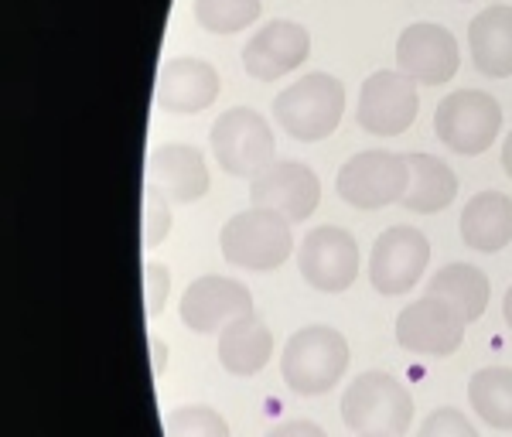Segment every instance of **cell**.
<instances>
[{
	"mask_svg": "<svg viewBox=\"0 0 512 437\" xmlns=\"http://www.w3.org/2000/svg\"><path fill=\"white\" fill-rule=\"evenodd\" d=\"M342 424L359 437H403L414 420V397L390 373H359L342 393Z\"/></svg>",
	"mask_w": 512,
	"mask_h": 437,
	"instance_id": "6da1fadb",
	"label": "cell"
},
{
	"mask_svg": "<svg viewBox=\"0 0 512 437\" xmlns=\"http://www.w3.org/2000/svg\"><path fill=\"white\" fill-rule=\"evenodd\" d=\"M349 359V342L338 328L308 325L287 338L284 356H280V376L297 397H321L342 383Z\"/></svg>",
	"mask_w": 512,
	"mask_h": 437,
	"instance_id": "7a4b0ae2",
	"label": "cell"
},
{
	"mask_svg": "<svg viewBox=\"0 0 512 437\" xmlns=\"http://www.w3.org/2000/svg\"><path fill=\"white\" fill-rule=\"evenodd\" d=\"M345 113V86L328 72H308L277 93L274 120L287 137L301 144H318L332 137Z\"/></svg>",
	"mask_w": 512,
	"mask_h": 437,
	"instance_id": "3957f363",
	"label": "cell"
},
{
	"mask_svg": "<svg viewBox=\"0 0 512 437\" xmlns=\"http://www.w3.org/2000/svg\"><path fill=\"white\" fill-rule=\"evenodd\" d=\"M219 246H222V260L233 263V267L270 274V270L284 267L294 250L291 222L270 209H253L250 205V209L236 212L222 226Z\"/></svg>",
	"mask_w": 512,
	"mask_h": 437,
	"instance_id": "277c9868",
	"label": "cell"
},
{
	"mask_svg": "<svg viewBox=\"0 0 512 437\" xmlns=\"http://www.w3.org/2000/svg\"><path fill=\"white\" fill-rule=\"evenodd\" d=\"M212 154L233 178H256L274 164V130L250 106H233L212 123Z\"/></svg>",
	"mask_w": 512,
	"mask_h": 437,
	"instance_id": "5b68a950",
	"label": "cell"
},
{
	"mask_svg": "<svg viewBox=\"0 0 512 437\" xmlns=\"http://www.w3.org/2000/svg\"><path fill=\"white\" fill-rule=\"evenodd\" d=\"M410 185L407 154L393 151H359L342 164L335 178L338 199L352 209H386L393 202H403Z\"/></svg>",
	"mask_w": 512,
	"mask_h": 437,
	"instance_id": "8992f818",
	"label": "cell"
},
{
	"mask_svg": "<svg viewBox=\"0 0 512 437\" xmlns=\"http://www.w3.org/2000/svg\"><path fill=\"white\" fill-rule=\"evenodd\" d=\"M434 130L454 154H485L502 130V106L482 89H458L437 103Z\"/></svg>",
	"mask_w": 512,
	"mask_h": 437,
	"instance_id": "52a82bcc",
	"label": "cell"
},
{
	"mask_svg": "<svg viewBox=\"0 0 512 437\" xmlns=\"http://www.w3.org/2000/svg\"><path fill=\"white\" fill-rule=\"evenodd\" d=\"M427 263H431L427 236L417 226H390L379 233L369 253V284L386 298H396L420 284Z\"/></svg>",
	"mask_w": 512,
	"mask_h": 437,
	"instance_id": "ba28073f",
	"label": "cell"
},
{
	"mask_svg": "<svg viewBox=\"0 0 512 437\" xmlns=\"http://www.w3.org/2000/svg\"><path fill=\"white\" fill-rule=\"evenodd\" d=\"M297 267L308 287L321 294L349 291L359 277V246L355 236L342 226H315L301 239Z\"/></svg>",
	"mask_w": 512,
	"mask_h": 437,
	"instance_id": "9c48e42d",
	"label": "cell"
},
{
	"mask_svg": "<svg viewBox=\"0 0 512 437\" xmlns=\"http://www.w3.org/2000/svg\"><path fill=\"white\" fill-rule=\"evenodd\" d=\"M359 127L373 137H400L417 120V82L400 69H379L359 89Z\"/></svg>",
	"mask_w": 512,
	"mask_h": 437,
	"instance_id": "30bf717a",
	"label": "cell"
},
{
	"mask_svg": "<svg viewBox=\"0 0 512 437\" xmlns=\"http://www.w3.org/2000/svg\"><path fill=\"white\" fill-rule=\"evenodd\" d=\"M465 325L468 321L458 308H451L448 301L434 298V294H424L396 315V342L414 356L444 359L458 352L461 338H465Z\"/></svg>",
	"mask_w": 512,
	"mask_h": 437,
	"instance_id": "8fae6325",
	"label": "cell"
},
{
	"mask_svg": "<svg viewBox=\"0 0 512 437\" xmlns=\"http://www.w3.org/2000/svg\"><path fill=\"white\" fill-rule=\"evenodd\" d=\"M321 202V181L301 161H274L250 181V205L270 209L287 222H304L315 216Z\"/></svg>",
	"mask_w": 512,
	"mask_h": 437,
	"instance_id": "7c38bea8",
	"label": "cell"
},
{
	"mask_svg": "<svg viewBox=\"0 0 512 437\" xmlns=\"http://www.w3.org/2000/svg\"><path fill=\"white\" fill-rule=\"evenodd\" d=\"M253 315V294L246 284L233 277L205 274L195 277L181 294V321L192 328L195 335L222 332L229 321Z\"/></svg>",
	"mask_w": 512,
	"mask_h": 437,
	"instance_id": "4fadbf2b",
	"label": "cell"
},
{
	"mask_svg": "<svg viewBox=\"0 0 512 437\" xmlns=\"http://www.w3.org/2000/svg\"><path fill=\"white\" fill-rule=\"evenodd\" d=\"M396 65L407 79L424 86H444L458 72V41L441 24H410L396 38Z\"/></svg>",
	"mask_w": 512,
	"mask_h": 437,
	"instance_id": "5bb4252c",
	"label": "cell"
},
{
	"mask_svg": "<svg viewBox=\"0 0 512 437\" xmlns=\"http://www.w3.org/2000/svg\"><path fill=\"white\" fill-rule=\"evenodd\" d=\"M311 55V35L297 21L277 18L263 24L243 48V69L260 82H274Z\"/></svg>",
	"mask_w": 512,
	"mask_h": 437,
	"instance_id": "9a60e30c",
	"label": "cell"
},
{
	"mask_svg": "<svg viewBox=\"0 0 512 437\" xmlns=\"http://www.w3.org/2000/svg\"><path fill=\"white\" fill-rule=\"evenodd\" d=\"M147 185L161 188L175 205H192L209 192L205 154L192 144H158L147 158Z\"/></svg>",
	"mask_w": 512,
	"mask_h": 437,
	"instance_id": "2e32d148",
	"label": "cell"
},
{
	"mask_svg": "<svg viewBox=\"0 0 512 437\" xmlns=\"http://www.w3.org/2000/svg\"><path fill=\"white\" fill-rule=\"evenodd\" d=\"M219 96V72L212 62L202 59H171L158 76L154 100L171 117H192L216 103Z\"/></svg>",
	"mask_w": 512,
	"mask_h": 437,
	"instance_id": "e0dca14e",
	"label": "cell"
},
{
	"mask_svg": "<svg viewBox=\"0 0 512 437\" xmlns=\"http://www.w3.org/2000/svg\"><path fill=\"white\" fill-rule=\"evenodd\" d=\"M468 48L482 76L506 79L512 76V7L492 4L468 24Z\"/></svg>",
	"mask_w": 512,
	"mask_h": 437,
	"instance_id": "ac0fdd59",
	"label": "cell"
},
{
	"mask_svg": "<svg viewBox=\"0 0 512 437\" xmlns=\"http://www.w3.org/2000/svg\"><path fill=\"white\" fill-rule=\"evenodd\" d=\"M461 239L475 253H499L512 243V199L502 192H478L461 212Z\"/></svg>",
	"mask_w": 512,
	"mask_h": 437,
	"instance_id": "d6986e66",
	"label": "cell"
},
{
	"mask_svg": "<svg viewBox=\"0 0 512 437\" xmlns=\"http://www.w3.org/2000/svg\"><path fill=\"white\" fill-rule=\"evenodd\" d=\"M274 356V335L256 315L229 321L219 332V362L229 376H253Z\"/></svg>",
	"mask_w": 512,
	"mask_h": 437,
	"instance_id": "ffe728a7",
	"label": "cell"
},
{
	"mask_svg": "<svg viewBox=\"0 0 512 437\" xmlns=\"http://www.w3.org/2000/svg\"><path fill=\"white\" fill-rule=\"evenodd\" d=\"M410 168V185L403 195V209L417 212V216H434L444 212L458 195V175L451 171L448 161H441L437 154H407Z\"/></svg>",
	"mask_w": 512,
	"mask_h": 437,
	"instance_id": "44dd1931",
	"label": "cell"
},
{
	"mask_svg": "<svg viewBox=\"0 0 512 437\" xmlns=\"http://www.w3.org/2000/svg\"><path fill=\"white\" fill-rule=\"evenodd\" d=\"M427 294L448 301L451 308H458L465 321H478L489 308V277L482 274L472 263H448L427 280Z\"/></svg>",
	"mask_w": 512,
	"mask_h": 437,
	"instance_id": "7402d4cb",
	"label": "cell"
},
{
	"mask_svg": "<svg viewBox=\"0 0 512 437\" xmlns=\"http://www.w3.org/2000/svg\"><path fill=\"white\" fill-rule=\"evenodd\" d=\"M468 403L495 431H512V369L489 366L468 379Z\"/></svg>",
	"mask_w": 512,
	"mask_h": 437,
	"instance_id": "603a6c76",
	"label": "cell"
},
{
	"mask_svg": "<svg viewBox=\"0 0 512 437\" xmlns=\"http://www.w3.org/2000/svg\"><path fill=\"white\" fill-rule=\"evenodd\" d=\"M192 11L198 28H205L209 35H236L260 21L263 0H195Z\"/></svg>",
	"mask_w": 512,
	"mask_h": 437,
	"instance_id": "cb8c5ba5",
	"label": "cell"
},
{
	"mask_svg": "<svg viewBox=\"0 0 512 437\" xmlns=\"http://www.w3.org/2000/svg\"><path fill=\"white\" fill-rule=\"evenodd\" d=\"M168 437H233V434H229V420L216 407L188 403V407H178L168 417Z\"/></svg>",
	"mask_w": 512,
	"mask_h": 437,
	"instance_id": "d4e9b609",
	"label": "cell"
},
{
	"mask_svg": "<svg viewBox=\"0 0 512 437\" xmlns=\"http://www.w3.org/2000/svg\"><path fill=\"white\" fill-rule=\"evenodd\" d=\"M171 202L161 188L147 185L144 192V246H161V239L171 233Z\"/></svg>",
	"mask_w": 512,
	"mask_h": 437,
	"instance_id": "484cf974",
	"label": "cell"
},
{
	"mask_svg": "<svg viewBox=\"0 0 512 437\" xmlns=\"http://www.w3.org/2000/svg\"><path fill=\"white\" fill-rule=\"evenodd\" d=\"M417 437H478V431H475L472 420L461 414V410L441 407V410H434V414L424 417Z\"/></svg>",
	"mask_w": 512,
	"mask_h": 437,
	"instance_id": "4316f807",
	"label": "cell"
},
{
	"mask_svg": "<svg viewBox=\"0 0 512 437\" xmlns=\"http://www.w3.org/2000/svg\"><path fill=\"white\" fill-rule=\"evenodd\" d=\"M168 294H171L168 267H164V263L147 260V267H144V311H147V318L161 315L164 304H168Z\"/></svg>",
	"mask_w": 512,
	"mask_h": 437,
	"instance_id": "83f0119b",
	"label": "cell"
},
{
	"mask_svg": "<svg viewBox=\"0 0 512 437\" xmlns=\"http://www.w3.org/2000/svg\"><path fill=\"white\" fill-rule=\"evenodd\" d=\"M267 437H328L315 420H284V424L270 427Z\"/></svg>",
	"mask_w": 512,
	"mask_h": 437,
	"instance_id": "f1b7e54d",
	"label": "cell"
},
{
	"mask_svg": "<svg viewBox=\"0 0 512 437\" xmlns=\"http://www.w3.org/2000/svg\"><path fill=\"white\" fill-rule=\"evenodd\" d=\"M151 366H154V376L164 373V366H168V345H164V338L151 335Z\"/></svg>",
	"mask_w": 512,
	"mask_h": 437,
	"instance_id": "f546056e",
	"label": "cell"
},
{
	"mask_svg": "<svg viewBox=\"0 0 512 437\" xmlns=\"http://www.w3.org/2000/svg\"><path fill=\"white\" fill-rule=\"evenodd\" d=\"M502 168H506V175L512 178V130L506 134V144H502Z\"/></svg>",
	"mask_w": 512,
	"mask_h": 437,
	"instance_id": "4dcf8cb0",
	"label": "cell"
},
{
	"mask_svg": "<svg viewBox=\"0 0 512 437\" xmlns=\"http://www.w3.org/2000/svg\"><path fill=\"white\" fill-rule=\"evenodd\" d=\"M502 318H506V328L512 332V287L506 291V301H502Z\"/></svg>",
	"mask_w": 512,
	"mask_h": 437,
	"instance_id": "1f68e13d",
	"label": "cell"
}]
</instances>
